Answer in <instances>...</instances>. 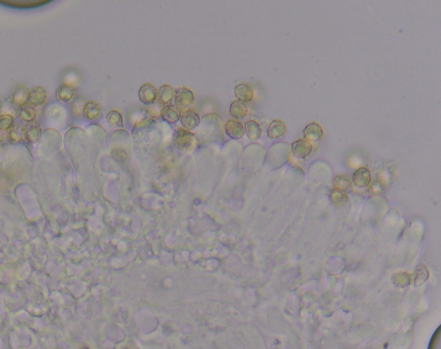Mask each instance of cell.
Wrapping results in <instances>:
<instances>
[{"label":"cell","mask_w":441,"mask_h":349,"mask_svg":"<svg viewBox=\"0 0 441 349\" xmlns=\"http://www.w3.org/2000/svg\"><path fill=\"white\" fill-rule=\"evenodd\" d=\"M199 139L205 142H220L224 140L223 123L217 114H208L204 116L199 125Z\"/></svg>","instance_id":"1"},{"label":"cell","mask_w":441,"mask_h":349,"mask_svg":"<svg viewBox=\"0 0 441 349\" xmlns=\"http://www.w3.org/2000/svg\"><path fill=\"white\" fill-rule=\"evenodd\" d=\"M196 141L195 135L190 130L181 128L176 132L174 142L181 150H189L194 147Z\"/></svg>","instance_id":"2"},{"label":"cell","mask_w":441,"mask_h":349,"mask_svg":"<svg viewBox=\"0 0 441 349\" xmlns=\"http://www.w3.org/2000/svg\"><path fill=\"white\" fill-rule=\"evenodd\" d=\"M194 93L185 87L175 90L174 103L180 110L190 107L194 103Z\"/></svg>","instance_id":"3"},{"label":"cell","mask_w":441,"mask_h":349,"mask_svg":"<svg viewBox=\"0 0 441 349\" xmlns=\"http://www.w3.org/2000/svg\"><path fill=\"white\" fill-rule=\"evenodd\" d=\"M312 143L305 139H299L291 146V153L296 158L304 159L310 156L313 150Z\"/></svg>","instance_id":"4"},{"label":"cell","mask_w":441,"mask_h":349,"mask_svg":"<svg viewBox=\"0 0 441 349\" xmlns=\"http://www.w3.org/2000/svg\"><path fill=\"white\" fill-rule=\"evenodd\" d=\"M47 99L46 90L42 86H36L29 91L27 103L34 107H40L46 103Z\"/></svg>","instance_id":"5"},{"label":"cell","mask_w":441,"mask_h":349,"mask_svg":"<svg viewBox=\"0 0 441 349\" xmlns=\"http://www.w3.org/2000/svg\"><path fill=\"white\" fill-rule=\"evenodd\" d=\"M304 139L310 142H318L323 138L322 127L316 122L307 125L303 131Z\"/></svg>","instance_id":"6"},{"label":"cell","mask_w":441,"mask_h":349,"mask_svg":"<svg viewBox=\"0 0 441 349\" xmlns=\"http://www.w3.org/2000/svg\"><path fill=\"white\" fill-rule=\"evenodd\" d=\"M158 91L155 86L151 83L143 84L140 89L139 99L142 103L146 105L153 104L157 99Z\"/></svg>","instance_id":"7"},{"label":"cell","mask_w":441,"mask_h":349,"mask_svg":"<svg viewBox=\"0 0 441 349\" xmlns=\"http://www.w3.org/2000/svg\"><path fill=\"white\" fill-rule=\"evenodd\" d=\"M224 130L230 138L235 140L242 138L245 133L242 123L236 119L228 120L224 126Z\"/></svg>","instance_id":"8"},{"label":"cell","mask_w":441,"mask_h":349,"mask_svg":"<svg viewBox=\"0 0 441 349\" xmlns=\"http://www.w3.org/2000/svg\"><path fill=\"white\" fill-rule=\"evenodd\" d=\"M287 127L284 121L279 119L273 120L267 130L268 137L272 140L279 139L286 134Z\"/></svg>","instance_id":"9"},{"label":"cell","mask_w":441,"mask_h":349,"mask_svg":"<svg viewBox=\"0 0 441 349\" xmlns=\"http://www.w3.org/2000/svg\"><path fill=\"white\" fill-rule=\"evenodd\" d=\"M181 123L185 129L189 130L196 129L199 126L201 118L195 111L189 110L185 112L181 117Z\"/></svg>","instance_id":"10"},{"label":"cell","mask_w":441,"mask_h":349,"mask_svg":"<svg viewBox=\"0 0 441 349\" xmlns=\"http://www.w3.org/2000/svg\"><path fill=\"white\" fill-rule=\"evenodd\" d=\"M371 180V172L368 168L365 167L359 168L353 176V182L357 187L361 188L367 187Z\"/></svg>","instance_id":"11"},{"label":"cell","mask_w":441,"mask_h":349,"mask_svg":"<svg viewBox=\"0 0 441 349\" xmlns=\"http://www.w3.org/2000/svg\"><path fill=\"white\" fill-rule=\"evenodd\" d=\"M76 95L75 87L68 83H64L60 85L56 91V96L58 100L68 102L73 99Z\"/></svg>","instance_id":"12"},{"label":"cell","mask_w":441,"mask_h":349,"mask_svg":"<svg viewBox=\"0 0 441 349\" xmlns=\"http://www.w3.org/2000/svg\"><path fill=\"white\" fill-rule=\"evenodd\" d=\"M161 115L164 120L170 124L178 122L182 116L181 110L172 104L165 106L161 111Z\"/></svg>","instance_id":"13"},{"label":"cell","mask_w":441,"mask_h":349,"mask_svg":"<svg viewBox=\"0 0 441 349\" xmlns=\"http://www.w3.org/2000/svg\"><path fill=\"white\" fill-rule=\"evenodd\" d=\"M42 133V128L36 121L30 122L24 131L25 139L31 144H35L39 140Z\"/></svg>","instance_id":"14"},{"label":"cell","mask_w":441,"mask_h":349,"mask_svg":"<svg viewBox=\"0 0 441 349\" xmlns=\"http://www.w3.org/2000/svg\"><path fill=\"white\" fill-rule=\"evenodd\" d=\"M175 95V90L173 87L169 84H164L161 86L158 93L157 100L158 102L163 105H167L173 100Z\"/></svg>","instance_id":"15"},{"label":"cell","mask_w":441,"mask_h":349,"mask_svg":"<svg viewBox=\"0 0 441 349\" xmlns=\"http://www.w3.org/2000/svg\"><path fill=\"white\" fill-rule=\"evenodd\" d=\"M245 132L252 141H257L261 137L262 130L259 123L254 120L247 121L244 125Z\"/></svg>","instance_id":"16"},{"label":"cell","mask_w":441,"mask_h":349,"mask_svg":"<svg viewBox=\"0 0 441 349\" xmlns=\"http://www.w3.org/2000/svg\"><path fill=\"white\" fill-rule=\"evenodd\" d=\"M236 98L244 102L251 101L253 98V93L251 86L245 83L238 84L235 89Z\"/></svg>","instance_id":"17"},{"label":"cell","mask_w":441,"mask_h":349,"mask_svg":"<svg viewBox=\"0 0 441 349\" xmlns=\"http://www.w3.org/2000/svg\"><path fill=\"white\" fill-rule=\"evenodd\" d=\"M101 112V107L99 103L94 101L87 102L84 106L83 113L84 117L90 120L97 118Z\"/></svg>","instance_id":"18"},{"label":"cell","mask_w":441,"mask_h":349,"mask_svg":"<svg viewBox=\"0 0 441 349\" xmlns=\"http://www.w3.org/2000/svg\"><path fill=\"white\" fill-rule=\"evenodd\" d=\"M248 110L244 102L237 100L234 101L230 108V113L233 117L236 120L241 119L245 117Z\"/></svg>","instance_id":"19"},{"label":"cell","mask_w":441,"mask_h":349,"mask_svg":"<svg viewBox=\"0 0 441 349\" xmlns=\"http://www.w3.org/2000/svg\"><path fill=\"white\" fill-rule=\"evenodd\" d=\"M17 113L20 119L27 122H32L36 116V112L34 107L28 103L19 107Z\"/></svg>","instance_id":"20"},{"label":"cell","mask_w":441,"mask_h":349,"mask_svg":"<svg viewBox=\"0 0 441 349\" xmlns=\"http://www.w3.org/2000/svg\"><path fill=\"white\" fill-rule=\"evenodd\" d=\"M28 93L26 86L20 85L17 87L13 95L14 103L19 107L27 103Z\"/></svg>","instance_id":"21"},{"label":"cell","mask_w":441,"mask_h":349,"mask_svg":"<svg viewBox=\"0 0 441 349\" xmlns=\"http://www.w3.org/2000/svg\"><path fill=\"white\" fill-rule=\"evenodd\" d=\"M331 199L335 206L345 204L347 199L346 192L334 188L331 193Z\"/></svg>","instance_id":"22"},{"label":"cell","mask_w":441,"mask_h":349,"mask_svg":"<svg viewBox=\"0 0 441 349\" xmlns=\"http://www.w3.org/2000/svg\"><path fill=\"white\" fill-rule=\"evenodd\" d=\"M334 187L335 189L347 192L351 186L350 181L347 178L338 176L334 180Z\"/></svg>","instance_id":"23"},{"label":"cell","mask_w":441,"mask_h":349,"mask_svg":"<svg viewBox=\"0 0 441 349\" xmlns=\"http://www.w3.org/2000/svg\"><path fill=\"white\" fill-rule=\"evenodd\" d=\"M3 1L5 2V4H9L11 7L25 8L38 7L48 2V1H35L34 2L31 1V2H14V1Z\"/></svg>","instance_id":"24"},{"label":"cell","mask_w":441,"mask_h":349,"mask_svg":"<svg viewBox=\"0 0 441 349\" xmlns=\"http://www.w3.org/2000/svg\"><path fill=\"white\" fill-rule=\"evenodd\" d=\"M15 118L11 115H2L0 118V124H1V130L6 131L14 127L15 125Z\"/></svg>","instance_id":"25"},{"label":"cell","mask_w":441,"mask_h":349,"mask_svg":"<svg viewBox=\"0 0 441 349\" xmlns=\"http://www.w3.org/2000/svg\"><path fill=\"white\" fill-rule=\"evenodd\" d=\"M416 280L417 284H422L425 282L428 278L429 272L425 266H420L416 270Z\"/></svg>","instance_id":"26"},{"label":"cell","mask_w":441,"mask_h":349,"mask_svg":"<svg viewBox=\"0 0 441 349\" xmlns=\"http://www.w3.org/2000/svg\"><path fill=\"white\" fill-rule=\"evenodd\" d=\"M440 332H441V326L439 327V328L437 329V330L435 332L433 335H432L431 339L430 340V341L429 342V346L428 348V349L433 348V345L435 342V340H436L437 338L438 337Z\"/></svg>","instance_id":"27"},{"label":"cell","mask_w":441,"mask_h":349,"mask_svg":"<svg viewBox=\"0 0 441 349\" xmlns=\"http://www.w3.org/2000/svg\"><path fill=\"white\" fill-rule=\"evenodd\" d=\"M388 345H388V343H386V344H385L384 348H387Z\"/></svg>","instance_id":"28"}]
</instances>
